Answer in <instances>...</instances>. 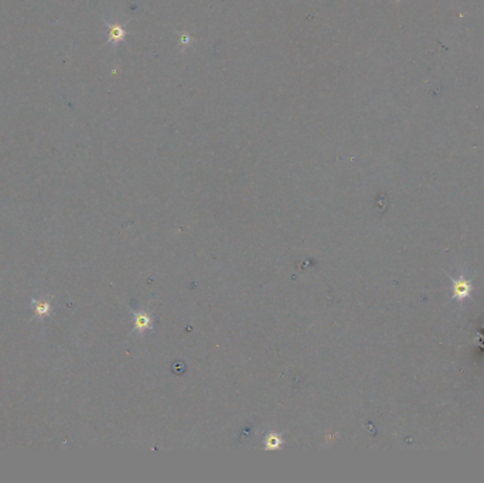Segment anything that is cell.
I'll return each mask as SVG.
<instances>
[{
    "label": "cell",
    "instance_id": "4",
    "mask_svg": "<svg viewBox=\"0 0 484 483\" xmlns=\"http://www.w3.org/2000/svg\"><path fill=\"white\" fill-rule=\"evenodd\" d=\"M280 443H282V439L279 435L276 434H271V435H268L265 439V446L268 449H278L279 446H280Z\"/></svg>",
    "mask_w": 484,
    "mask_h": 483
},
{
    "label": "cell",
    "instance_id": "3",
    "mask_svg": "<svg viewBox=\"0 0 484 483\" xmlns=\"http://www.w3.org/2000/svg\"><path fill=\"white\" fill-rule=\"evenodd\" d=\"M150 327V318L147 316L146 313L139 312L135 318V329L139 331H145L146 329Z\"/></svg>",
    "mask_w": 484,
    "mask_h": 483
},
{
    "label": "cell",
    "instance_id": "2",
    "mask_svg": "<svg viewBox=\"0 0 484 483\" xmlns=\"http://www.w3.org/2000/svg\"><path fill=\"white\" fill-rule=\"evenodd\" d=\"M469 293H470V285L467 284L464 279L458 281V282L455 284V288H453V296H455V298L464 299Z\"/></svg>",
    "mask_w": 484,
    "mask_h": 483
},
{
    "label": "cell",
    "instance_id": "5",
    "mask_svg": "<svg viewBox=\"0 0 484 483\" xmlns=\"http://www.w3.org/2000/svg\"><path fill=\"white\" fill-rule=\"evenodd\" d=\"M123 37H125V32H123L119 26L112 27V30H111V39H113L115 41H119L122 40Z\"/></svg>",
    "mask_w": 484,
    "mask_h": 483
},
{
    "label": "cell",
    "instance_id": "1",
    "mask_svg": "<svg viewBox=\"0 0 484 483\" xmlns=\"http://www.w3.org/2000/svg\"><path fill=\"white\" fill-rule=\"evenodd\" d=\"M33 315L36 319H44L51 312V304L47 299H33L31 300Z\"/></svg>",
    "mask_w": 484,
    "mask_h": 483
}]
</instances>
